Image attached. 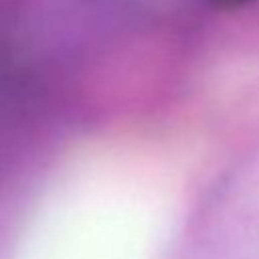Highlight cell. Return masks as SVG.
Instances as JSON below:
<instances>
[]
</instances>
